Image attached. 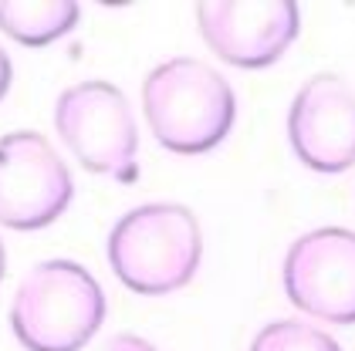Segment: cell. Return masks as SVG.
Masks as SVG:
<instances>
[{"label":"cell","mask_w":355,"mask_h":351,"mask_svg":"<svg viewBox=\"0 0 355 351\" xmlns=\"http://www.w3.org/2000/svg\"><path fill=\"white\" fill-rule=\"evenodd\" d=\"M142 111L156 142L176 156H203L230 135L237 118L234 88L196 57H169L142 81Z\"/></svg>","instance_id":"6da1fadb"},{"label":"cell","mask_w":355,"mask_h":351,"mask_svg":"<svg viewBox=\"0 0 355 351\" xmlns=\"http://www.w3.org/2000/svg\"><path fill=\"white\" fill-rule=\"evenodd\" d=\"M203 260L200 219L180 203H146L115 219L109 233L112 273L142 297L187 287Z\"/></svg>","instance_id":"7a4b0ae2"},{"label":"cell","mask_w":355,"mask_h":351,"mask_svg":"<svg viewBox=\"0 0 355 351\" xmlns=\"http://www.w3.org/2000/svg\"><path fill=\"white\" fill-rule=\"evenodd\" d=\"M105 321V294L75 260H44L10 300V331L28 351H82Z\"/></svg>","instance_id":"3957f363"},{"label":"cell","mask_w":355,"mask_h":351,"mask_svg":"<svg viewBox=\"0 0 355 351\" xmlns=\"http://www.w3.org/2000/svg\"><path fill=\"white\" fill-rule=\"evenodd\" d=\"M55 129L88 172L119 183L139 179V129L129 98L109 81H78L55 102Z\"/></svg>","instance_id":"277c9868"},{"label":"cell","mask_w":355,"mask_h":351,"mask_svg":"<svg viewBox=\"0 0 355 351\" xmlns=\"http://www.w3.org/2000/svg\"><path fill=\"white\" fill-rule=\"evenodd\" d=\"M71 196V172L44 135L21 129L0 138V226L24 233L51 226Z\"/></svg>","instance_id":"5b68a950"},{"label":"cell","mask_w":355,"mask_h":351,"mask_svg":"<svg viewBox=\"0 0 355 351\" xmlns=\"http://www.w3.org/2000/svg\"><path fill=\"white\" fill-rule=\"evenodd\" d=\"M281 284L288 300L308 318L355 324V233L318 226L288 246Z\"/></svg>","instance_id":"8992f818"},{"label":"cell","mask_w":355,"mask_h":351,"mask_svg":"<svg viewBox=\"0 0 355 351\" xmlns=\"http://www.w3.org/2000/svg\"><path fill=\"white\" fill-rule=\"evenodd\" d=\"M196 30L220 61L257 71L288 54L301 10L291 0H210L196 7Z\"/></svg>","instance_id":"52a82bcc"},{"label":"cell","mask_w":355,"mask_h":351,"mask_svg":"<svg viewBox=\"0 0 355 351\" xmlns=\"http://www.w3.org/2000/svg\"><path fill=\"white\" fill-rule=\"evenodd\" d=\"M288 142L308 169L345 172L355 165V91L338 75H315L288 108Z\"/></svg>","instance_id":"ba28073f"},{"label":"cell","mask_w":355,"mask_h":351,"mask_svg":"<svg viewBox=\"0 0 355 351\" xmlns=\"http://www.w3.org/2000/svg\"><path fill=\"white\" fill-rule=\"evenodd\" d=\"M78 14L75 0H0V30L24 48H44L75 30Z\"/></svg>","instance_id":"9c48e42d"},{"label":"cell","mask_w":355,"mask_h":351,"mask_svg":"<svg viewBox=\"0 0 355 351\" xmlns=\"http://www.w3.org/2000/svg\"><path fill=\"white\" fill-rule=\"evenodd\" d=\"M250 351H342V345L308 321H271L254 334Z\"/></svg>","instance_id":"30bf717a"},{"label":"cell","mask_w":355,"mask_h":351,"mask_svg":"<svg viewBox=\"0 0 355 351\" xmlns=\"http://www.w3.org/2000/svg\"><path fill=\"white\" fill-rule=\"evenodd\" d=\"M95 351H159V348H156L153 341L139 338V334H112V338H105Z\"/></svg>","instance_id":"8fae6325"},{"label":"cell","mask_w":355,"mask_h":351,"mask_svg":"<svg viewBox=\"0 0 355 351\" xmlns=\"http://www.w3.org/2000/svg\"><path fill=\"white\" fill-rule=\"evenodd\" d=\"M10 81H14V64H10V54L0 48V102L10 91Z\"/></svg>","instance_id":"7c38bea8"},{"label":"cell","mask_w":355,"mask_h":351,"mask_svg":"<svg viewBox=\"0 0 355 351\" xmlns=\"http://www.w3.org/2000/svg\"><path fill=\"white\" fill-rule=\"evenodd\" d=\"M3 270H7V253H3V243H0V280H3Z\"/></svg>","instance_id":"4fadbf2b"}]
</instances>
